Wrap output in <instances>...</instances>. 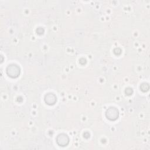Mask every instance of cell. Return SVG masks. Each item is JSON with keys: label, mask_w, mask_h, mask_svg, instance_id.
<instances>
[{"label": "cell", "mask_w": 150, "mask_h": 150, "mask_svg": "<svg viewBox=\"0 0 150 150\" xmlns=\"http://www.w3.org/2000/svg\"><path fill=\"white\" fill-rule=\"evenodd\" d=\"M13 71L15 72L16 77L18 76V75L19 74V73H20L19 67L18 66H17V65H16V64L15 66V68H14V64L9 65L6 69V72H7V74H8V76H9L12 77H14Z\"/></svg>", "instance_id": "1"}]
</instances>
